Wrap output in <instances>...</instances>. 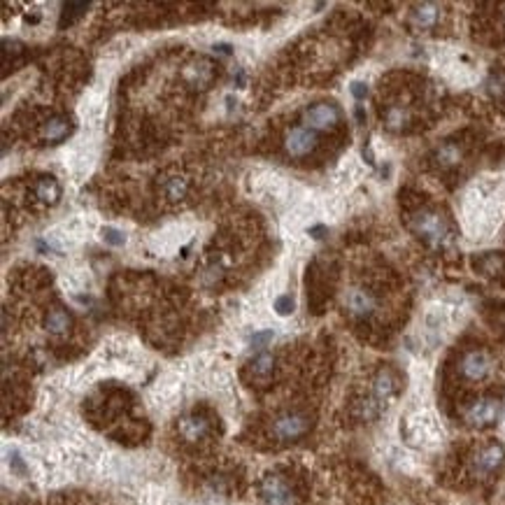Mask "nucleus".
Instances as JSON below:
<instances>
[{
	"instance_id": "obj_1",
	"label": "nucleus",
	"mask_w": 505,
	"mask_h": 505,
	"mask_svg": "<svg viewBox=\"0 0 505 505\" xmlns=\"http://www.w3.org/2000/svg\"><path fill=\"white\" fill-rule=\"evenodd\" d=\"M410 228L417 238H421L428 247H433V249L452 245V240H454L452 228H450V223H447V219L438 212V210H431V208L417 210V212L410 217Z\"/></svg>"
},
{
	"instance_id": "obj_2",
	"label": "nucleus",
	"mask_w": 505,
	"mask_h": 505,
	"mask_svg": "<svg viewBox=\"0 0 505 505\" xmlns=\"http://www.w3.org/2000/svg\"><path fill=\"white\" fill-rule=\"evenodd\" d=\"M312 419L300 410H286L279 412L277 417L270 421V436L277 443H296L310 431Z\"/></svg>"
},
{
	"instance_id": "obj_3",
	"label": "nucleus",
	"mask_w": 505,
	"mask_h": 505,
	"mask_svg": "<svg viewBox=\"0 0 505 505\" xmlns=\"http://www.w3.org/2000/svg\"><path fill=\"white\" fill-rule=\"evenodd\" d=\"M259 491L266 505H298L296 491L289 484V479L277 475V472H270L261 479Z\"/></svg>"
},
{
	"instance_id": "obj_4",
	"label": "nucleus",
	"mask_w": 505,
	"mask_h": 505,
	"mask_svg": "<svg viewBox=\"0 0 505 505\" xmlns=\"http://www.w3.org/2000/svg\"><path fill=\"white\" fill-rule=\"evenodd\" d=\"M177 433L182 436L184 443L198 445L212 433V419H210L205 412L194 410V412L180 417V421H177Z\"/></svg>"
},
{
	"instance_id": "obj_5",
	"label": "nucleus",
	"mask_w": 505,
	"mask_h": 505,
	"mask_svg": "<svg viewBox=\"0 0 505 505\" xmlns=\"http://www.w3.org/2000/svg\"><path fill=\"white\" fill-rule=\"evenodd\" d=\"M491 368H494V361H491V356L484 349H468L461 356V361H459V373L468 382L487 380Z\"/></svg>"
},
{
	"instance_id": "obj_6",
	"label": "nucleus",
	"mask_w": 505,
	"mask_h": 505,
	"mask_svg": "<svg viewBox=\"0 0 505 505\" xmlns=\"http://www.w3.org/2000/svg\"><path fill=\"white\" fill-rule=\"evenodd\" d=\"M303 124L310 131H329L340 124V110L331 103H317L303 112Z\"/></svg>"
},
{
	"instance_id": "obj_7",
	"label": "nucleus",
	"mask_w": 505,
	"mask_h": 505,
	"mask_svg": "<svg viewBox=\"0 0 505 505\" xmlns=\"http://www.w3.org/2000/svg\"><path fill=\"white\" fill-rule=\"evenodd\" d=\"M498 414H501V403L496 398H491V396H484V398H477L472 401L468 407H466V421H468L470 426H491L494 421L498 419Z\"/></svg>"
},
{
	"instance_id": "obj_8",
	"label": "nucleus",
	"mask_w": 505,
	"mask_h": 505,
	"mask_svg": "<svg viewBox=\"0 0 505 505\" xmlns=\"http://www.w3.org/2000/svg\"><path fill=\"white\" fill-rule=\"evenodd\" d=\"M317 133L305 129V126H296V129H291L286 133V140H284V147L286 152H289V156L293 158H303V156H310L312 152L317 149Z\"/></svg>"
},
{
	"instance_id": "obj_9",
	"label": "nucleus",
	"mask_w": 505,
	"mask_h": 505,
	"mask_svg": "<svg viewBox=\"0 0 505 505\" xmlns=\"http://www.w3.org/2000/svg\"><path fill=\"white\" fill-rule=\"evenodd\" d=\"M505 463V450L501 445H487L472 457V472L477 477H487Z\"/></svg>"
},
{
	"instance_id": "obj_10",
	"label": "nucleus",
	"mask_w": 505,
	"mask_h": 505,
	"mask_svg": "<svg viewBox=\"0 0 505 505\" xmlns=\"http://www.w3.org/2000/svg\"><path fill=\"white\" fill-rule=\"evenodd\" d=\"M345 305H347L349 315L356 319H366L375 312L377 308V300L368 289L363 286H354V289L347 291V298H345Z\"/></svg>"
},
{
	"instance_id": "obj_11",
	"label": "nucleus",
	"mask_w": 505,
	"mask_h": 505,
	"mask_svg": "<svg viewBox=\"0 0 505 505\" xmlns=\"http://www.w3.org/2000/svg\"><path fill=\"white\" fill-rule=\"evenodd\" d=\"M396 392H398V380L392 370H380L375 377V385H373V396L380 403H385L389 398H394Z\"/></svg>"
},
{
	"instance_id": "obj_12",
	"label": "nucleus",
	"mask_w": 505,
	"mask_h": 505,
	"mask_svg": "<svg viewBox=\"0 0 505 505\" xmlns=\"http://www.w3.org/2000/svg\"><path fill=\"white\" fill-rule=\"evenodd\" d=\"M438 17H440L438 5L426 3V5H417V8H414L412 17H410V21H412V26H414V28L428 30V28H433V26H436V24H438Z\"/></svg>"
},
{
	"instance_id": "obj_13",
	"label": "nucleus",
	"mask_w": 505,
	"mask_h": 505,
	"mask_svg": "<svg viewBox=\"0 0 505 505\" xmlns=\"http://www.w3.org/2000/svg\"><path fill=\"white\" fill-rule=\"evenodd\" d=\"M68 133H70V121L66 117H59V114H56V117H49L42 124V138L47 140V143H61Z\"/></svg>"
},
{
	"instance_id": "obj_14",
	"label": "nucleus",
	"mask_w": 505,
	"mask_h": 505,
	"mask_svg": "<svg viewBox=\"0 0 505 505\" xmlns=\"http://www.w3.org/2000/svg\"><path fill=\"white\" fill-rule=\"evenodd\" d=\"M70 326H73V319H70V315L63 308H52L47 312V317H44V329L54 336L68 333Z\"/></svg>"
},
{
	"instance_id": "obj_15",
	"label": "nucleus",
	"mask_w": 505,
	"mask_h": 505,
	"mask_svg": "<svg viewBox=\"0 0 505 505\" xmlns=\"http://www.w3.org/2000/svg\"><path fill=\"white\" fill-rule=\"evenodd\" d=\"M35 196L37 201H42L44 205H56L61 198V187L54 177H40L35 182Z\"/></svg>"
},
{
	"instance_id": "obj_16",
	"label": "nucleus",
	"mask_w": 505,
	"mask_h": 505,
	"mask_svg": "<svg viewBox=\"0 0 505 505\" xmlns=\"http://www.w3.org/2000/svg\"><path fill=\"white\" fill-rule=\"evenodd\" d=\"M247 370L254 375V380H268L275 370V354H270V351H259V354L249 361Z\"/></svg>"
},
{
	"instance_id": "obj_17",
	"label": "nucleus",
	"mask_w": 505,
	"mask_h": 505,
	"mask_svg": "<svg viewBox=\"0 0 505 505\" xmlns=\"http://www.w3.org/2000/svg\"><path fill=\"white\" fill-rule=\"evenodd\" d=\"M189 191V180L182 175H170L163 180V196L168 198V201H182L184 196H187Z\"/></svg>"
},
{
	"instance_id": "obj_18",
	"label": "nucleus",
	"mask_w": 505,
	"mask_h": 505,
	"mask_svg": "<svg viewBox=\"0 0 505 505\" xmlns=\"http://www.w3.org/2000/svg\"><path fill=\"white\" fill-rule=\"evenodd\" d=\"M461 147L457 143H445L440 149L436 152V161L440 168H454V165L461 163Z\"/></svg>"
},
{
	"instance_id": "obj_19",
	"label": "nucleus",
	"mask_w": 505,
	"mask_h": 505,
	"mask_svg": "<svg viewBox=\"0 0 505 505\" xmlns=\"http://www.w3.org/2000/svg\"><path fill=\"white\" fill-rule=\"evenodd\" d=\"M184 77L191 82V86H203L205 82H210V77H212V66H210L208 61H198L196 66H191L187 73H184Z\"/></svg>"
},
{
	"instance_id": "obj_20",
	"label": "nucleus",
	"mask_w": 505,
	"mask_h": 505,
	"mask_svg": "<svg viewBox=\"0 0 505 505\" xmlns=\"http://www.w3.org/2000/svg\"><path fill=\"white\" fill-rule=\"evenodd\" d=\"M103 240L112 247H124L126 245V235L121 233L119 228H112V226L103 228Z\"/></svg>"
},
{
	"instance_id": "obj_21",
	"label": "nucleus",
	"mask_w": 505,
	"mask_h": 505,
	"mask_svg": "<svg viewBox=\"0 0 505 505\" xmlns=\"http://www.w3.org/2000/svg\"><path fill=\"white\" fill-rule=\"evenodd\" d=\"M293 310V298L289 296V293H286V296H279L277 300H275V312H277V315H289V312Z\"/></svg>"
},
{
	"instance_id": "obj_22",
	"label": "nucleus",
	"mask_w": 505,
	"mask_h": 505,
	"mask_svg": "<svg viewBox=\"0 0 505 505\" xmlns=\"http://www.w3.org/2000/svg\"><path fill=\"white\" fill-rule=\"evenodd\" d=\"M351 93H354L356 100H363L368 95V86L363 84V82H354V84H351Z\"/></svg>"
},
{
	"instance_id": "obj_23",
	"label": "nucleus",
	"mask_w": 505,
	"mask_h": 505,
	"mask_svg": "<svg viewBox=\"0 0 505 505\" xmlns=\"http://www.w3.org/2000/svg\"><path fill=\"white\" fill-rule=\"evenodd\" d=\"M268 340H273V331H264V333L254 336V345H266Z\"/></svg>"
}]
</instances>
